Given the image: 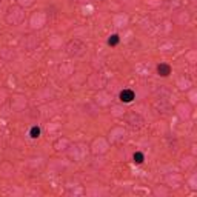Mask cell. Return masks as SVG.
Returning a JSON list of instances; mask_svg holds the SVG:
<instances>
[{"mask_svg": "<svg viewBox=\"0 0 197 197\" xmlns=\"http://www.w3.org/2000/svg\"><path fill=\"white\" fill-rule=\"evenodd\" d=\"M119 99L123 102V103H129V102H132L134 99H136V94H134L132 89H123V91L120 92Z\"/></svg>", "mask_w": 197, "mask_h": 197, "instance_id": "cell-1", "label": "cell"}, {"mask_svg": "<svg viewBox=\"0 0 197 197\" xmlns=\"http://www.w3.org/2000/svg\"><path fill=\"white\" fill-rule=\"evenodd\" d=\"M157 73H159V75H162V77H166V75L171 74V66L166 65V63H160V65H157Z\"/></svg>", "mask_w": 197, "mask_h": 197, "instance_id": "cell-2", "label": "cell"}, {"mask_svg": "<svg viewBox=\"0 0 197 197\" xmlns=\"http://www.w3.org/2000/svg\"><path fill=\"white\" fill-rule=\"evenodd\" d=\"M120 42V37L117 34H113V35H109V39H108V45H111V46H115Z\"/></svg>", "mask_w": 197, "mask_h": 197, "instance_id": "cell-3", "label": "cell"}, {"mask_svg": "<svg viewBox=\"0 0 197 197\" xmlns=\"http://www.w3.org/2000/svg\"><path fill=\"white\" fill-rule=\"evenodd\" d=\"M29 136H31V139L40 137V128L39 126H33V128H31V131H29Z\"/></svg>", "mask_w": 197, "mask_h": 197, "instance_id": "cell-4", "label": "cell"}, {"mask_svg": "<svg viewBox=\"0 0 197 197\" xmlns=\"http://www.w3.org/2000/svg\"><path fill=\"white\" fill-rule=\"evenodd\" d=\"M132 159H134V162H136V163H142L145 157H143V154H142V153H134Z\"/></svg>", "mask_w": 197, "mask_h": 197, "instance_id": "cell-5", "label": "cell"}]
</instances>
